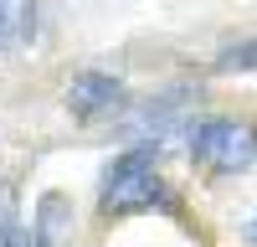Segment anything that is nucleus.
<instances>
[{"label":"nucleus","instance_id":"f257e3e1","mask_svg":"<svg viewBox=\"0 0 257 247\" xmlns=\"http://www.w3.org/2000/svg\"><path fill=\"white\" fill-rule=\"evenodd\" d=\"M98 201L103 211L113 216H134V211H165L170 206V191H165V175L155 165V150H123L118 160H108L103 170V185H98Z\"/></svg>","mask_w":257,"mask_h":247},{"label":"nucleus","instance_id":"f03ea898","mask_svg":"<svg viewBox=\"0 0 257 247\" xmlns=\"http://www.w3.org/2000/svg\"><path fill=\"white\" fill-rule=\"evenodd\" d=\"M190 155L216 175H237L257 165V129L242 118H201L190 124Z\"/></svg>","mask_w":257,"mask_h":247},{"label":"nucleus","instance_id":"7ed1b4c3","mask_svg":"<svg viewBox=\"0 0 257 247\" xmlns=\"http://www.w3.org/2000/svg\"><path fill=\"white\" fill-rule=\"evenodd\" d=\"M123 103V82L113 77V72H77L72 82H67V108L77 113V118H103V113H113Z\"/></svg>","mask_w":257,"mask_h":247},{"label":"nucleus","instance_id":"20e7f679","mask_svg":"<svg viewBox=\"0 0 257 247\" xmlns=\"http://www.w3.org/2000/svg\"><path fill=\"white\" fill-rule=\"evenodd\" d=\"M36 36V0H0V57Z\"/></svg>","mask_w":257,"mask_h":247},{"label":"nucleus","instance_id":"39448f33","mask_svg":"<svg viewBox=\"0 0 257 247\" xmlns=\"http://www.w3.org/2000/svg\"><path fill=\"white\" fill-rule=\"evenodd\" d=\"M216 72H257V36H242L216 52Z\"/></svg>","mask_w":257,"mask_h":247},{"label":"nucleus","instance_id":"423d86ee","mask_svg":"<svg viewBox=\"0 0 257 247\" xmlns=\"http://www.w3.org/2000/svg\"><path fill=\"white\" fill-rule=\"evenodd\" d=\"M6 201H11V196H0V247H41L31 232H21V226H16V216L6 211Z\"/></svg>","mask_w":257,"mask_h":247},{"label":"nucleus","instance_id":"0eeeda50","mask_svg":"<svg viewBox=\"0 0 257 247\" xmlns=\"http://www.w3.org/2000/svg\"><path fill=\"white\" fill-rule=\"evenodd\" d=\"M247 237H252V247H257V221H252V226H247Z\"/></svg>","mask_w":257,"mask_h":247}]
</instances>
